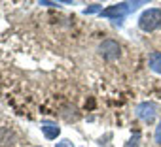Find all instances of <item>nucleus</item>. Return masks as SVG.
Masks as SVG:
<instances>
[{"instance_id":"obj_1","label":"nucleus","mask_w":161,"mask_h":147,"mask_svg":"<svg viewBox=\"0 0 161 147\" xmlns=\"http://www.w3.org/2000/svg\"><path fill=\"white\" fill-rule=\"evenodd\" d=\"M138 27L144 32H153L157 28H161V10L159 8H150L146 10L140 19H138Z\"/></svg>"},{"instance_id":"obj_2","label":"nucleus","mask_w":161,"mask_h":147,"mask_svg":"<svg viewBox=\"0 0 161 147\" xmlns=\"http://www.w3.org/2000/svg\"><path fill=\"white\" fill-rule=\"evenodd\" d=\"M144 2H119V4H114V6H110V8H106V10H103V17H108V19H121V17H125L127 13H131V12H135L138 6H142Z\"/></svg>"},{"instance_id":"obj_3","label":"nucleus","mask_w":161,"mask_h":147,"mask_svg":"<svg viewBox=\"0 0 161 147\" xmlns=\"http://www.w3.org/2000/svg\"><path fill=\"white\" fill-rule=\"evenodd\" d=\"M136 115L144 123H152L157 115V104L155 102H142L136 106Z\"/></svg>"},{"instance_id":"obj_4","label":"nucleus","mask_w":161,"mask_h":147,"mask_svg":"<svg viewBox=\"0 0 161 147\" xmlns=\"http://www.w3.org/2000/svg\"><path fill=\"white\" fill-rule=\"evenodd\" d=\"M99 53H101V57L106 58V60H116V58L119 57V45H118V42H114V40H104V42L99 45Z\"/></svg>"},{"instance_id":"obj_5","label":"nucleus","mask_w":161,"mask_h":147,"mask_svg":"<svg viewBox=\"0 0 161 147\" xmlns=\"http://www.w3.org/2000/svg\"><path fill=\"white\" fill-rule=\"evenodd\" d=\"M42 132H44V136L47 139H55L61 134V128L55 123H51V121H42Z\"/></svg>"},{"instance_id":"obj_6","label":"nucleus","mask_w":161,"mask_h":147,"mask_svg":"<svg viewBox=\"0 0 161 147\" xmlns=\"http://www.w3.org/2000/svg\"><path fill=\"white\" fill-rule=\"evenodd\" d=\"M150 68L155 74H161V53H152L150 55Z\"/></svg>"},{"instance_id":"obj_7","label":"nucleus","mask_w":161,"mask_h":147,"mask_svg":"<svg viewBox=\"0 0 161 147\" xmlns=\"http://www.w3.org/2000/svg\"><path fill=\"white\" fill-rule=\"evenodd\" d=\"M97 12H101L103 13V6L101 4H93V6H89L87 10H86V13L89 15V13H97Z\"/></svg>"},{"instance_id":"obj_8","label":"nucleus","mask_w":161,"mask_h":147,"mask_svg":"<svg viewBox=\"0 0 161 147\" xmlns=\"http://www.w3.org/2000/svg\"><path fill=\"white\" fill-rule=\"evenodd\" d=\"M153 139H155V143H159V145H161V123L155 126V132H153Z\"/></svg>"},{"instance_id":"obj_9","label":"nucleus","mask_w":161,"mask_h":147,"mask_svg":"<svg viewBox=\"0 0 161 147\" xmlns=\"http://www.w3.org/2000/svg\"><path fill=\"white\" fill-rule=\"evenodd\" d=\"M55 147H74V145H72V141H68V139H63V141H59Z\"/></svg>"}]
</instances>
